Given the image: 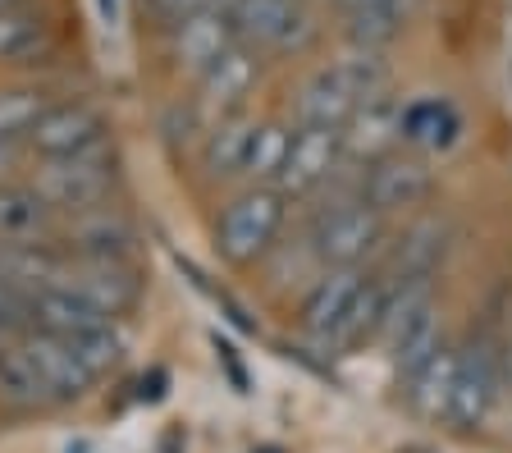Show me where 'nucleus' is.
I'll use <instances>...</instances> for the list:
<instances>
[{
  "instance_id": "8",
  "label": "nucleus",
  "mask_w": 512,
  "mask_h": 453,
  "mask_svg": "<svg viewBox=\"0 0 512 453\" xmlns=\"http://www.w3.org/2000/svg\"><path fill=\"white\" fill-rule=\"evenodd\" d=\"M494 399H499V353L490 344H467L458 348V376H453V399H448V417L458 431H476L485 426Z\"/></svg>"
},
{
  "instance_id": "5",
  "label": "nucleus",
  "mask_w": 512,
  "mask_h": 453,
  "mask_svg": "<svg viewBox=\"0 0 512 453\" xmlns=\"http://www.w3.org/2000/svg\"><path fill=\"white\" fill-rule=\"evenodd\" d=\"M238 37L252 42L256 51H302L316 37L307 0H238L234 5Z\"/></svg>"
},
{
  "instance_id": "13",
  "label": "nucleus",
  "mask_w": 512,
  "mask_h": 453,
  "mask_svg": "<svg viewBox=\"0 0 512 453\" xmlns=\"http://www.w3.org/2000/svg\"><path fill=\"white\" fill-rule=\"evenodd\" d=\"M197 78H202V110L234 115V110L243 106V97L256 87V78H261V51L238 37V42L229 46L211 69H202Z\"/></svg>"
},
{
  "instance_id": "4",
  "label": "nucleus",
  "mask_w": 512,
  "mask_h": 453,
  "mask_svg": "<svg viewBox=\"0 0 512 453\" xmlns=\"http://www.w3.org/2000/svg\"><path fill=\"white\" fill-rule=\"evenodd\" d=\"M37 188L55 211H92L115 188V156H110L106 142L74 151V156H51L37 170Z\"/></svg>"
},
{
  "instance_id": "1",
  "label": "nucleus",
  "mask_w": 512,
  "mask_h": 453,
  "mask_svg": "<svg viewBox=\"0 0 512 453\" xmlns=\"http://www.w3.org/2000/svg\"><path fill=\"white\" fill-rule=\"evenodd\" d=\"M384 83H389V69H384L380 51L357 46L352 55H343L339 65L320 69V74L298 92V124L343 129V124L357 115V106H362V101L380 97Z\"/></svg>"
},
{
  "instance_id": "23",
  "label": "nucleus",
  "mask_w": 512,
  "mask_h": 453,
  "mask_svg": "<svg viewBox=\"0 0 512 453\" xmlns=\"http://www.w3.org/2000/svg\"><path fill=\"white\" fill-rule=\"evenodd\" d=\"M288 142H293V129H284V124H256L252 147H247V165H243V174L252 184H279V170L288 161Z\"/></svg>"
},
{
  "instance_id": "30",
  "label": "nucleus",
  "mask_w": 512,
  "mask_h": 453,
  "mask_svg": "<svg viewBox=\"0 0 512 453\" xmlns=\"http://www.w3.org/2000/svg\"><path fill=\"white\" fill-rule=\"evenodd\" d=\"M343 14H352V10H366V5H384V0H334Z\"/></svg>"
},
{
  "instance_id": "9",
  "label": "nucleus",
  "mask_w": 512,
  "mask_h": 453,
  "mask_svg": "<svg viewBox=\"0 0 512 453\" xmlns=\"http://www.w3.org/2000/svg\"><path fill=\"white\" fill-rule=\"evenodd\" d=\"M234 42H238L234 10H224L220 0H211V5H202V10L183 14L179 23H170V55H174V65L192 69V74L211 69Z\"/></svg>"
},
{
  "instance_id": "7",
  "label": "nucleus",
  "mask_w": 512,
  "mask_h": 453,
  "mask_svg": "<svg viewBox=\"0 0 512 453\" xmlns=\"http://www.w3.org/2000/svg\"><path fill=\"white\" fill-rule=\"evenodd\" d=\"M348 165L343 156V129H325V124H298L293 142H288V161L279 170V184L284 193L302 197L316 193L320 184H330L334 174Z\"/></svg>"
},
{
  "instance_id": "26",
  "label": "nucleus",
  "mask_w": 512,
  "mask_h": 453,
  "mask_svg": "<svg viewBox=\"0 0 512 453\" xmlns=\"http://www.w3.org/2000/svg\"><path fill=\"white\" fill-rule=\"evenodd\" d=\"M42 42H46V33L32 14L14 10V5L0 10V60H28V55L42 51Z\"/></svg>"
},
{
  "instance_id": "2",
  "label": "nucleus",
  "mask_w": 512,
  "mask_h": 453,
  "mask_svg": "<svg viewBox=\"0 0 512 453\" xmlns=\"http://www.w3.org/2000/svg\"><path fill=\"white\" fill-rule=\"evenodd\" d=\"M288 216V193L275 184H252L247 193H238L234 202L220 211L215 220V252L229 266H256L275 248L279 229H284Z\"/></svg>"
},
{
  "instance_id": "31",
  "label": "nucleus",
  "mask_w": 512,
  "mask_h": 453,
  "mask_svg": "<svg viewBox=\"0 0 512 453\" xmlns=\"http://www.w3.org/2000/svg\"><path fill=\"white\" fill-rule=\"evenodd\" d=\"M96 5H101V19H106V23L119 19V0H96Z\"/></svg>"
},
{
  "instance_id": "18",
  "label": "nucleus",
  "mask_w": 512,
  "mask_h": 453,
  "mask_svg": "<svg viewBox=\"0 0 512 453\" xmlns=\"http://www.w3.org/2000/svg\"><path fill=\"white\" fill-rule=\"evenodd\" d=\"M453 376H458V348L439 344L421 367L407 371V403L421 417H448V399H453Z\"/></svg>"
},
{
  "instance_id": "20",
  "label": "nucleus",
  "mask_w": 512,
  "mask_h": 453,
  "mask_svg": "<svg viewBox=\"0 0 512 453\" xmlns=\"http://www.w3.org/2000/svg\"><path fill=\"white\" fill-rule=\"evenodd\" d=\"M0 403L5 408H51V389H46L42 371L32 367V357L23 353V344L0 348Z\"/></svg>"
},
{
  "instance_id": "16",
  "label": "nucleus",
  "mask_w": 512,
  "mask_h": 453,
  "mask_svg": "<svg viewBox=\"0 0 512 453\" xmlns=\"http://www.w3.org/2000/svg\"><path fill=\"white\" fill-rule=\"evenodd\" d=\"M87 325H110V316L87 302L78 289L69 284H46V289H32V330H51V335H74Z\"/></svg>"
},
{
  "instance_id": "29",
  "label": "nucleus",
  "mask_w": 512,
  "mask_h": 453,
  "mask_svg": "<svg viewBox=\"0 0 512 453\" xmlns=\"http://www.w3.org/2000/svg\"><path fill=\"white\" fill-rule=\"evenodd\" d=\"M23 147H28V142H0V174H5L14 161H19V151H23Z\"/></svg>"
},
{
  "instance_id": "11",
  "label": "nucleus",
  "mask_w": 512,
  "mask_h": 453,
  "mask_svg": "<svg viewBox=\"0 0 512 453\" xmlns=\"http://www.w3.org/2000/svg\"><path fill=\"white\" fill-rule=\"evenodd\" d=\"M64 284L78 289L87 302H96L110 321L124 316L128 307H138L142 298V280L138 270L128 266V257H69Z\"/></svg>"
},
{
  "instance_id": "24",
  "label": "nucleus",
  "mask_w": 512,
  "mask_h": 453,
  "mask_svg": "<svg viewBox=\"0 0 512 453\" xmlns=\"http://www.w3.org/2000/svg\"><path fill=\"white\" fill-rule=\"evenodd\" d=\"M439 252H444V225H439V220H426V225H416L412 234L403 238L398 261H394V275L398 280H430Z\"/></svg>"
},
{
  "instance_id": "10",
  "label": "nucleus",
  "mask_w": 512,
  "mask_h": 453,
  "mask_svg": "<svg viewBox=\"0 0 512 453\" xmlns=\"http://www.w3.org/2000/svg\"><path fill=\"white\" fill-rule=\"evenodd\" d=\"M96 142H106V119L101 110L87 106V101H60V106H46L37 115V124L28 129V151H37L42 161L51 156H74L87 151Z\"/></svg>"
},
{
  "instance_id": "3",
  "label": "nucleus",
  "mask_w": 512,
  "mask_h": 453,
  "mask_svg": "<svg viewBox=\"0 0 512 453\" xmlns=\"http://www.w3.org/2000/svg\"><path fill=\"white\" fill-rule=\"evenodd\" d=\"M384 220L389 216L375 211L366 197L334 202L330 211H320L311 234H307L311 257H316L320 266H362V261L384 243Z\"/></svg>"
},
{
  "instance_id": "15",
  "label": "nucleus",
  "mask_w": 512,
  "mask_h": 453,
  "mask_svg": "<svg viewBox=\"0 0 512 453\" xmlns=\"http://www.w3.org/2000/svg\"><path fill=\"white\" fill-rule=\"evenodd\" d=\"M60 238L69 257H128L133 252V225L115 211H106V206L74 211V220Z\"/></svg>"
},
{
  "instance_id": "6",
  "label": "nucleus",
  "mask_w": 512,
  "mask_h": 453,
  "mask_svg": "<svg viewBox=\"0 0 512 453\" xmlns=\"http://www.w3.org/2000/svg\"><path fill=\"white\" fill-rule=\"evenodd\" d=\"M357 193H362L375 211H384V216L412 211V206H421L430 193H435V170H430L421 156H407V151L398 147V151H389V156L366 165Z\"/></svg>"
},
{
  "instance_id": "12",
  "label": "nucleus",
  "mask_w": 512,
  "mask_h": 453,
  "mask_svg": "<svg viewBox=\"0 0 512 453\" xmlns=\"http://www.w3.org/2000/svg\"><path fill=\"white\" fill-rule=\"evenodd\" d=\"M403 147V106L394 97H371L357 106V115L343 124V156L357 165H371L380 156Z\"/></svg>"
},
{
  "instance_id": "25",
  "label": "nucleus",
  "mask_w": 512,
  "mask_h": 453,
  "mask_svg": "<svg viewBox=\"0 0 512 453\" xmlns=\"http://www.w3.org/2000/svg\"><path fill=\"white\" fill-rule=\"evenodd\" d=\"M51 106L42 92L32 87H5L0 92V142H28V129L37 124V115Z\"/></svg>"
},
{
  "instance_id": "19",
  "label": "nucleus",
  "mask_w": 512,
  "mask_h": 453,
  "mask_svg": "<svg viewBox=\"0 0 512 453\" xmlns=\"http://www.w3.org/2000/svg\"><path fill=\"white\" fill-rule=\"evenodd\" d=\"M462 133V115L444 97H421L403 106V142L416 151H444Z\"/></svg>"
},
{
  "instance_id": "28",
  "label": "nucleus",
  "mask_w": 512,
  "mask_h": 453,
  "mask_svg": "<svg viewBox=\"0 0 512 453\" xmlns=\"http://www.w3.org/2000/svg\"><path fill=\"white\" fill-rule=\"evenodd\" d=\"M151 10H156V19L170 28V23H179L183 14H192V10H202V5H211V0H147Z\"/></svg>"
},
{
  "instance_id": "22",
  "label": "nucleus",
  "mask_w": 512,
  "mask_h": 453,
  "mask_svg": "<svg viewBox=\"0 0 512 453\" xmlns=\"http://www.w3.org/2000/svg\"><path fill=\"white\" fill-rule=\"evenodd\" d=\"M416 0H384V5H366V10L348 14V37L352 46H366V51H380L394 37H403V28L412 23Z\"/></svg>"
},
{
  "instance_id": "21",
  "label": "nucleus",
  "mask_w": 512,
  "mask_h": 453,
  "mask_svg": "<svg viewBox=\"0 0 512 453\" xmlns=\"http://www.w3.org/2000/svg\"><path fill=\"white\" fill-rule=\"evenodd\" d=\"M252 133H256V119L220 115V124L211 129V138H206V147H202L206 174H215V179H234V174H243Z\"/></svg>"
},
{
  "instance_id": "14",
  "label": "nucleus",
  "mask_w": 512,
  "mask_h": 453,
  "mask_svg": "<svg viewBox=\"0 0 512 453\" xmlns=\"http://www.w3.org/2000/svg\"><path fill=\"white\" fill-rule=\"evenodd\" d=\"M19 344H23V353L32 357V367L42 371V380H46L55 403H74L96 385V380L83 371V362L74 357V348L64 344V335H51V330H23Z\"/></svg>"
},
{
  "instance_id": "27",
  "label": "nucleus",
  "mask_w": 512,
  "mask_h": 453,
  "mask_svg": "<svg viewBox=\"0 0 512 453\" xmlns=\"http://www.w3.org/2000/svg\"><path fill=\"white\" fill-rule=\"evenodd\" d=\"M32 330V289L0 275V335H23Z\"/></svg>"
},
{
  "instance_id": "32",
  "label": "nucleus",
  "mask_w": 512,
  "mask_h": 453,
  "mask_svg": "<svg viewBox=\"0 0 512 453\" xmlns=\"http://www.w3.org/2000/svg\"><path fill=\"white\" fill-rule=\"evenodd\" d=\"M160 453H179V449H174V440H170V444H165V449H160Z\"/></svg>"
},
{
  "instance_id": "17",
  "label": "nucleus",
  "mask_w": 512,
  "mask_h": 453,
  "mask_svg": "<svg viewBox=\"0 0 512 453\" xmlns=\"http://www.w3.org/2000/svg\"><path fill=\"white\" fill-rule=\"evenodd\" d=\"M55 206L37 184H0V243L19 238H51Z\"/></svg>"
}]
</instances>
